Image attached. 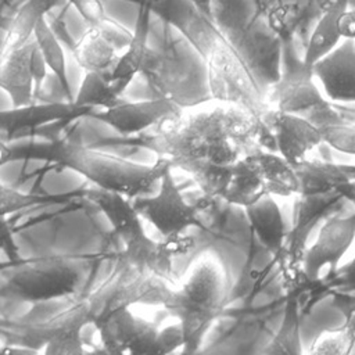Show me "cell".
Instances as JSON below:
<instances>
[{
  "instance_id": "obj_39",
  "label": "cell",
  "mask_w": 355,
  "mask_h": 355,
  "mask_svg": "<svg viewBox=\"0 0 355 355\" xmlns=\"http://www.w3.org/2000/svg\"><path fill=\"white\" fill-rule=\"evenodd\" d=\"M340 33L343 39L355 40V7L348 8L340 22Z\"/></svg>"
},
{
  "instance_id": "obj_2",
  "label": "cell",
  "mask_w": 355,
  "mask_h": 355,
  "mask_svg": "<svg viewBox=\"0 0 355 355\" xmlns=\"http://www.w3.org/2000/svg\"><path fill=\"white\" fill-rule=\"evenodd\" d=\"M227 301V277L220 261L198 255L164 301L165 311L179 323L184 352H196Z\"/></svg>"
},
{
  "instance_id": "obj_5",
  "label": "cell",
  "mask_w": 355,
  "mask_h": 355,
  "mask_svg": "<svg viewBox=\"0 0 355 355\" xmlns=\"http://www.w3.org/2000/svg\"><path fill=\"white\" fill-rule=\"evenodd\" d=\"M190 37L204 60L211 97L244 107L261 119L269 108L266 96L237 50L209 31L193 33Z\"/></svg>"
},
{
  "instance_id": "obj_8",
  "label": "cell",
  "mask_w": 355,
  "mask_h": 355,
  "mask_svg": "<svg viewBox=\"0 0 355 355\" xmlns=\"http://www.w3.org/2000/svg\"><path fill=\"white\" fill-rule=\"evenodd\" d=\"M172 286L165 279L116 259L110 276L86 295L90 323L97 326L115 311L132 308L136 304L162 305Z\"/></svg>"
},
{
  "instance_id": "obj_3",
  "label": "cell",
  "mask_w": 355,
  "mask_h": 355,
  "mask_svg": "<svg viewBox=\"0 0 355 355\" xmlns=\"http://www.w3.org/2000/svg\"><path fill=\"white\" fill-rule=\"evenodd\" d=\"M53 164L82 175L96 187L119 193L130 200L153 194L164 173L173 168L164 157H157L153 164H140L103 153L85 146L79 136L72 135L57 139Z\"/></svg>"
},
{
  "instance_id": "obj_12",
  "label": "cell",
  "mask_w": 355,
  "mask_h": 355,
  "mask_svg": "<svg viewBox=\"0 0 355 355\" xmlns=\"http://www.w3.org/2000/svg\"><path fill=\"white\" fill-rule=\"evenodd\" d=\"M261 122L272 136L276 153L293 166L308 159V155L323 143L320 129L298 115L269 107L261 115Z\"/></svg>"
},
{
  "instance_id": "obj_36",
  "label": "cell",
  "mask_w": 355,
  "mask_h": 355,
  "mask_svg": "<svg viewBox=\"0 0 355 355\" xmlns=\"http://www.w3.org/2000/svg\"><path fill=\"white\" fill-rule=\"evenodd\" d=\"M79 15L87 22L89 26H96L104 22L108 17L105 15L104 7L100 0H68Z\"/></svg>"
},
{
  "instance_id": "obj_41",
  "label": "cell",
  "mask_w": 355,
  "mask_h": 355,
  "mask_svg": "<svg viewBox=\"0 0 355 355\" xmlns=\"http://www.w3.org/2000/svg\"><path fill=\"white\" fill-rule=\"evenodd\" d=\"M344 168L349 173V176L355 180V165H344Z\"/></svg>"
},
{
  "instance_id": "obj_10",
  "label": "cell",
  "mask_w": 355,
  "mask_h": 355,
  "mask_svg": "<svg viewBox=\"0 0 355 355\" xmlns=\"http://www.w3.org/2000/svg\"><path fill=\"white\" fill-rule=\"evenodd\" d=\"M135 209L146 219L161 237L187 232L200 226L197 208L187 202L172 178V169L164 173L153 194L132 200Z\"/></svg>"
},
{
  "instance_id": "obj_18",
  "label": "cell",
  "mask_w": 355,
  "mask_h": 355,
  "mask_svg": "<svg viewBox=\"0 0 355 355\" xmlns=\"http://www.w3.org/2000/svg\"><path fill=\"white\" fill-rule=\"evenodd\" d=\"M35 39L24 46L0 51V89L7 93L11 105L33 103L37 90L33 72Z\"/></svg>"
},
{
  "instance_id": "obj_26",
  "label": "cell",
  "mask_w": 355,
  "mask_h": 355,
  "mask_svg": "<svg viewBox=\"0 0 355 355\" xmlns=\"http://www.w3.org/2000/svg\"><path fill=\"white\" fill-rule=\"evenodd\" d=\"M266 193L273 197H291L298 193V178L294 166L279 153L255 148Z\"/></svg>"
},
{
  "instance_id": "obj_35",
  "label": "cell",
  "mask_w": 355,
  "mask_h": 355,
  "mask_svg": "<svg viewBox=\"0 0 355 355\" xmlns=\"http://www.w3.org/2000/svg\"><path fill=\"white\" fill-rule=\"evenodd\" d=\"M159 243H161V247L164 248V251L168 255H171L172 258L187 255L196 247V239L193 236L187 234V232L162 237Z\"/></svg>"
},
{
  "instance_id": "obj_32",
  "label": "cell",
  "mask_w": 355,
  "mask_h": 355,
  "mask_svg": "<svg viewBox=\"0 0 355 355\" xmlns=\"http://www.w3.org/2000/svg\"><path fill=\"white\" fill-rule=\"evenodd\" d=\"M42 197L26 194L0 180V215H10L42 202Z\"/></svg>"
},
{
  "instance_id": "obj_31",
  "label": "cell",
  "mask_w": 355,
  "mask_h": 355,
  "mask_svg": "<svg viewBox=\"0 0 355 355\" xmlns=\"http://www.w3.org/2000/svg\"><path fill=\"white\" fill-rule=\"evenodd\" d=\"M319 129L323 143L340 153L355 155V125L338 122L323 125Z\"/></svg>"
},
{
  "instance_id": "obj_27",
  "label": "cell",
  "mask_w": 355,
  "mask_h": 355,
  "mask_svg": "<svg viewBox=\"0 0 355 355\" xmlns=\"http://www.w3.org/2000/svg\"><path fill=\"white\" fill-rule=\"evenodd\" d=\"M301 352V306L297 293L290 291L284 304L280 326L265 347L263 354L298 355Z\"/></svg>"
},
{
  "instance_id": "obj_20",
  "label": "cell",
  "mask_w": 355,
  "mask_h": 355,
  "mask_svg": "<svg viewBox=\"0 0 355 355\" xmlns=\"http://www.w3.org/2000/svg\"><path fill=\"white\" fill-rule=\"evenodd\" d=\"M87 200L103 212L112 226V232L122 244L140 240L147 236L141 216L133 207L130 198L110 190L94 187L86 193Z\"/></svg>"
},
{
  "instance_id": "obj_13",
  "label": "cell",
  "mask_w": 355,
  "mask_h": 355,
  "mask_svg": "<svg viewBox=\"0 0 355 355\" xmlns=\"http://www.w3.org/2000/svg\"><path fill=\"white\" fill-rule=\"evenodd\" d=\"M93 108L76 105L73 101L31 103L0 111V136L17 140L49 123H68L83 116H90Z\"/></svg>"
},
{
  "instance_id": "obj_33",
  "label": "cell",
  "mask_w": 355,
  "mask_h": 355,
  "mask_svg": "<svg viewBox=\"0 0 355 355\" xmlns=\"http://www.w3.org/2000/svg\"><path fill=\"white\" fill-rule=\"evenodd\" d=\"M298 21L297 8L284 4L282 8H276L269 14V26L282 42L290 40L293 37V32L295 31Z\"/></svg>"
},
{
  "instance_id": "obj_16",
  "label": "cell",
  "mask_w": 355,
  "mask_h": 355,
  "mask_svg": "<svg viewBox=\"0 0 355 355\" xmlns=\"http://www.w3.org/2000/svg\"><path fill=\"white\" fill-rule=\"evenodd\" d=\"M179 108L182 107L164 97L140 101L121 100L111 108L100 111L94 110L90 116L100 119L121 135H135L144 133L165 115H169Z\"/></svg>"
},
{
  "instance_id": "obj_19",
  "label": "cell",
  "mask_w": 355,
  "mask_h": 355,
  "mask_svg": "<svg viewBox=\"0 0 355 355\" xmlns=\"http://www.w3.org/2000/svg\"><path fill=\"white\" fill-rule=\"evenodd\" d=\"M298 178V193L301 196L341 194L348 201H355V180L344 165L305 159L294 166Z\"/></svg>"
},
{
  "instance_id": "obj_17",
  "label": "cell",
  "mask_w": 355,
  "mask_h": 355,
  "mask_svg": "<svg viewBox=\"0 0 355 355\" xmlns=\"http://www.w3.org/2000/svg\"><path fill=\"white\" fill-rule=\"evenodd\" d=\"M293 225L288 229L286 241V254L293 263L301 262L306 250V241L313 227L327 218L329 214L337 208L347 198L341 194L324 196H301L295 194Z\"/></svg>"
},
{
  "instance_id": "obj_7",
  "label": "cell",
  "mask_w": 355,
  "mask_h": 355,
  "mask_svg": "<svg viewBox=\"0 0 355 355\" xmlns=\"http://www.w3.org/2000/svg\"><path fill=\"white\" fill-rule=\"evenodd\" d=\"M283 67L279 79L268 89L269 107L298 115L318 128L344 122L330 100L316 86L312 69L297 58L291 39L283 42Z\"/></svg>"
},
{
  "instance_id": "obj_38",
  "label": "cell",
  "mask_w": 355,
  "mask_h": 355,
  "mask_svg": "<svg viewBox=\"0 0 355 355\" xmlns=\"http://www.w3.org/2000/svg\"><path fill=\"white\" fill-rule=\"evenodd\" d=\"M0 251H3L11 262H17L19 258V247L4 215H0Z\"/></svg>"
},
{
  "instance_id": "obj_25",
  "label": "cell",
  "mask_w": 355,
  "mask_h": 355,
  "mask_svg": "<svg viewBox=\"0 0 355 355\" xmlns=\"http://www.w3.org/2000/svg\"><path fill=\"white\" fill-rule=\"evenodd\" d=\"M60 0H26L21 4L10 21L0 51L11 50L26 44L33 39L35 29L40 19L46 18Z\"/></svg>"
},
{
  "instance_id": "obj_30",
  "label": "cell",
  "mask_w": 355,
  "mask_h": 355,
  "mask_svg": "<svg viewBox=\"0 0 355 355\" xmlns=\"http://www.w3.org/2000/svg\"><path fill=\"white\" fill-rule=\"evenodd\" d=\"M355 347V334L337 329L333 331L322 333L313 343L311 349L312 354H333V355H345L352 352Z\"/></svg>"
},
{
  "instance_id": "obj_24",
  "label": "cell",
  "mask_w": 355,
  "mask_h": 355,
  "mask_svg": "<svg viewBox=\"0 0 355 355\" xmlns=\"http://www.w3.org/2000/svg\"><path fill=\"white\" fill-rule=\"evenodd\" d=\"M351 0H330L318 19L305 47L302 62L308 69L331 51L341 40L340 22L349 7Z\"/></svg>"
},
{
  "instance_id": "obj_21",
  "label": "cell",
  "mask_w": 355,
  "mask_h": 355,
  "mask_svg": "<svg viewBox=\"0 0 355 355\" xmlns=\"http://www.w3.org/2000/svg\"><path fill=\"white\" fill-rule=\"evenodd\" d=\"M148 32H150L148 11H141L139 14L136 28L132 32V37L128 46L121 51L110 73V79L115 90L121 96L132 83V80L137 75H141L143 72V68L151 51V49L148 47Z\"/></svg>"
},
{
  "instance_id": "obj_23",
  "label": "cell",
  "mask_w": 355,
  "mask_h": 355,
  "mask_svg": "<svg viewBox=\"0 0 355 355\" xmlns=\"http://www.w3.org/2000/svg\"><path fill=\"white\" fill-rule=\"evenodd\" d=\"M244 211L254 234L269 252L279 255L286 250L288 229L273 196H263Z\"/></svg>"
},
{
  "instance_id": "obj_1",
  "label": "cell",
  "mask_w": 355,
  "mask_h": 355,
  "mask_svg": "<svg viewBox=\"0 0 355 355\" xmlns=\"http://www.w3.org/2000/svg\"><path fill=\"white\" fill-rule=\"evenodd\" d=\"M261 128L247 108L211 98L165 115L143 133L141 144L186 173L205 164L232 168L255 148Z\"/></svg>"
},
{
  "instance_id": "obj_29",
  "label": "cell",
  "mask_w": 355,
  "mask_h": 355,
  "mask_svg": "<svg viewBox=\"0 0 355 355\" xmlns=\"http://www.w3.org/2000/svg\"><path fill=\"white\" fill-rule=\"evenodd\" d=\"M122 96L115 90L110 75L100 72H86L72 101L80 107L107 110L116 105Z\"/></svg>"
},
{
  "instance_id": "obj_11",
  "label": "cell",
  "mask_w": 355,
  "mask_h": 355,
  "mask_svg": "<svg viewBox=\"0 0 355 355\" xmlns=\"http://www.w3.org/2000/svg\"><path fill=\"white\" fill-rule=\"evenodd\" d=\"M355 240V212L348 216H330L322 225L316 240L311 244L301 259L305 277L309 282L319 279L323 269L331 276L338 268Z\"/></svg>"
},
{
  "instance_id": "obj_34",
  "label": "cell",
  "mask_w": 355,
  "mask_h": 355,
  "mask_svg": "<svg viewBox=\"0 0 355 355\" xmlns=\"http://www.w3.org/2000/svg\"><path fill=\"white\" fill-rule=\"evenodd\" d=\"M331 305L343 315L341 329L355 334V291L329 290Z\"/></svg>"
},
{
  "instance_id": "obj_40",
  "label": "cell",
  "mask_w": 355,
  "mask_h": 355,
  "mask_svg": "<svg viewBox=\"0 0 355 355\" xmlns=\"http://www.w3.org/2000/svg\"><path fill=\"white\" fill-rule=\"evenodd\" d=\"M8 162H12L11 143H10V140H6L0 136V168Z\"/></svg>"
},
{
  "instance_id": "obj_22",
  "label": "cell",
  "mask_w": 355,
  "mask_h": 355,
  "mask_svg": "<svg viewBox=\"0 0 355 355\" xmlns=\"http://www.w3.org/2000/svg\"><path fill=\"white\" fill-rule=\"evenodd\" d=\"M255 148L243 154L232 166L229 183L222 196L227 204L245 208L268 194Z\"/></svg>"
},
{
  "instance_id": "obj_15",
  "label": "cell",
  "mask_w": 355,
  "mask_h": 355,
  "mask_svg": "<svg viewBox=\"0 0 355 355\" xmlns=\"http://www.w3.org/2000/svg\"><path fill=\"white\" fill-rule=\"evenodd\" d=\"M313 78L331 103H355V40L343 39L312 65Z\"/></svg>"
},
{
  "instance_id": "obj_6",
  "label": "cell",
  "mask_w": 355,
  "mask_h": 355,
  "mask_svg": "<svg viewBox=\"0 0 355 355\" xmlns=\"http://www.w3.org/2000/svg\"><path fill=\"white\" fill-rule=\"evenodd\" d=\"M82 284L76 263L64 255L18 262L0 275V297L32 304L78 294Z\"/></svg>"
},
{
  "instance_id": "obj_14",
  "label": "cell",
  "mask_w": 355,
  "mask_h": 355,
  "mask_svg": "<svg viewBox=\"0 0 355 355\" xmlns=\"http://www.w3.org/2000/svg\"><path fill=\"white\" fill-rule=\"evenodd\" d=\"M130 37L132 32L107 18L100 25L89 26L73 44V60L85 72L110 75Z\"/></svg>"
},
{
  "instance_id": "obj_9",
  "label": "cell",
  "mask_w": 355,
  "mask_h": 355,
  "mask_svg": "<svg viewBox=\"0 0 355 355\" xmlns=\"http://www.w3.org/2000/svg\"><path fill=\"white\" fill-rule=\"evenodd\" d=\"M94 329L110 354H168L176 348V337L169 326L159 329L157 323L135 315L130 308L115 311Z\"/></svg>"
},
{
  "instance_id": "obj_37",
  "label": "cell",
  "mask_w": 355,
  "mask_h": 355,
  "mask_svg": "<svg viewBox=\"0 0 355 355\" xmlns=\"http://www.w3.org/2000/svg\"><path fill=\"white\" fill-rule=\"evenodd\" d=\"M327 290L355 291V257L345 265L340 266L331 276L326 277Z\"/></svg>"
},
{
  "instance_id": "obj_28",
  "label": "cell",
  "mask_w": 355,
  "mask_h": 355,
  "mask_svg": "<svg viewBox=\"0 0 355 355\" xmlns=\"http://www.w3.org/2000/svg\"><path fill=\"white\" fill-rule=\"evenodd\" d=\"M33 39L36 42V46L47 65V68L53 72V75L58 79L62 92L68 97L69 101H72L68 75H67V60L65 53L62 49V44L60 43L58 36L53 31L51 25L47 22V17L40 19L37 24Z\"/></svg>"
},
{
  "instance_id": "obj_4",
  "label": "cell",
  "mask_w": 355,
  "mask_h": 355,
  "mask_svg": "<svg viewBox=\"0 0 355 355\" xmlns=\"http://www.w3.org/2000/svg\"><path fill=\"white\" fill-rule=\"evenodd\" d=\"M87 323H90L87 298L75 294L64 298L54 312L40 318L28 315L14 319L0 318V341L6 347H24L31 352L46 347V354H82V330Z\"/></svg>"
}]
</instances>
